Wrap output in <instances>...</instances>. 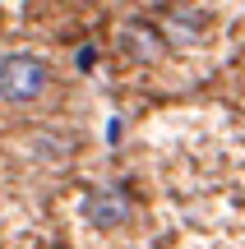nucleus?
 I'll return each mask as SVG.
<instances>
[{"label":"nucleus","instance_id":"f257e3e1","mask_svg":"<svg viewBox=\"0 0 245 249\" xmlns=\"http://www.w3.org/2000/svg\"><path fill=\"white\" fill-rule=\"evenodd\" d=\"M51 88V65L33 51H14L0 60V97L5 102H37Z\"/></svg>","mask_w":245,"mask_h":249},{"label":"nucleus","instance_id":"f03ea898","mask_svg":"<svg viewBox=\"0 0 245 249\" xmlns=\"http://www.w3.org/2000/svg\"><path fill=\"white\" fill-rule=\"evenodd\" d=\"M208 23L213 18L204 14L199 5L190 0H171V5H157V28H162L167 46H194L208 37Z\"/></svg>","mask_w":245,"mask_h":249},{"label":"nucleus","instance_id":"7ed1b4c3","mask_svg":"<svg viewBox=\"0 0 245 249\" xmlns=\"http://www.w3.org/2000/svg\"><path fill=\"white\" fill-rule=\"evenodd\" d=\"M83 217H88V226H97V231H111V226L130 222V198L125 189L116 185H97L83 194Z\"/></svg>","mask_w":245,"mask_h":249},{"label":"nucleus","instance_id":"20e7f679","mask_svg":"<svg viewBox=\"0 0 245 249\" xmlns=\"http://www.w3.org/2000/svg\"><path fill=\"white\" fill-rule=\"evenodd\" d=\"M162 46H167V37H162V28H157V23H144V18H134V23L120 28V51H125L134 65H148L157 51H162Z\"/></svg>","mask_w":245,"mask_h":249}]
</instances>
